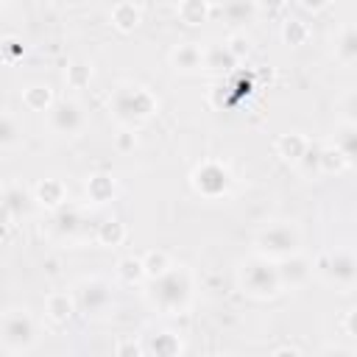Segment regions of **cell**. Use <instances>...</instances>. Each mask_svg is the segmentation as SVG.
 I'll list each match as a JSON object with an SVG mask.
<instances>
[{"label": "cell", "mask_w": 357, "mask_h": 357, "mask_svg": "<svg viewBox=\"0 0 357 357\" xmlns=\"http://www.w3.org/2000/svg\"><path fill=\"white\" fill-rule=\"evenodd\" d=\"M78 229V212H61L56 218V231L59 234H73Z\"/></svg>", "instance_id": "cell-33"}, {"label": "cell", "mask_w": 357, "mask_h": 357, "mask_svg": "<svg viewBox=\"0 0 357 357\" xmlns=\"http://www.w3.org/2000/svg\"><path fill=\"white\" fill-rule=\"evenodd\" d=\"M64 195H67V190L59 178H45L36 184V201L47 209H59L64 204Z\"/></svg>", "instance_id": "cell-14"}, {"label": "cell", "mask_w": 357, "mask_h": 357, "mask_svg": "<svg viewBox=\"0 0 357 357\" xmlns=\"http://www.w3.org/2000/svg\"><path fill=\"white\" fill-rule=\"evenodd\" d=\"M123 240H126V226L120 220L109 218V220H103L98 226V243L100 245H120Z\"/></svg>", "instance_id": "cell-21"}, {"label": "cell", "mask_w": 357, "mask_h": 357, "mask_svg": "<svg viewBox=\"0 0 357 357\" xmlns=\"http://www.w3.org/2000/svg\"><path fill=\"white\" fill-rule=\"evenodd\" d=\"M170 64L181 73H192L204 67V47L198 42H184L170 53Z\"/></svg>", "instance_id": "cell-11"}, {"label": "cell", "mask_w": 357, "mask_h": 357, "mask_svg": "<svg viewBox=\"0 0 357 357\" xmlns=\"http://www.w3.org/2000/svg\"><path fill=\"white\" fill-rule=\"evenodd\" d=\"M254 6L268 11V14H276V11H282L287 6V0H254Z\"/></svg>", "instance_id": "cell-34"}, {"label": "cell", "mask_w": 357, "mask_h": 357, "mask_svg": "<svg viewBox=\"0 0 357 357\" xmlns=\"http://www.w3.org/2000/svg\"><path fill=\"white\" fill-rule=\"evenodd\" d=\"M17 134H20V128H17L14 117L6 114V112H0V148L3 145H11L17 139Z\"/></svg>", "instance_id": "cell-32"}, {"label": "cell", "mask_w": 357, "mask_h": 357, "mask_svg": "<svg viewBox=\"0 0 357 357\" xmlns=\"http://www.w3.org/2000/svg\"><path fill=\"white\" fill-rule=\"evenodd\" d=\"M117 276H120L126 284H134V282H139V279L145 276L142 259H137V257H126V259H120V262H117Z\"/></svg>", "instance_id": "cell-25"}, {"label": "cell", "mask_w": 357, "mask_h": 357, "mask_svg": "<svg viewBox=\"0 0 357 357\" xmlns=\"http://www.w3.org/2000/svg\"><path fill=\"white\" fill-rule=\"evenodd\" d=\"M354 56H357V47H354V31L346 28V31H343V39H340V45H337V59L346 61V64H351Z\"/></svg>", "instance_id": "cell-31"}, {"label": "cell", "mask_w": 357, "mask_h": 357, "mask_svg": "<svg viewBox=\"0 0 357 357\" xmlns=\"http://www.w3.org/2000/svg\"><path fill=\"white\" fill-rule=\"evenodd\" d=\"M298 6L307 8V11H321V8L329 6V0H298Z\"/></svg>", "instance_id": "cell-38"}, {"label": "cell", "mask_w": 357, "mask_h": 357, "mask_svg": "<svg viewBox=\"0 0 357 357\" xmlns=\"http://www.w3.org/2000/svg\"><path fill=\"white\" fill-rule=\"evenodd\" d=\"M153 351H156V354L170 357V354H178V351H181V343H178V337H176V335L162 332V335L153 340Z\"/></svg>", "instance_id": "cell-30"}, {"label": "cell", "mask_w": 357, "mask_h": 357, "mask_svg": "<svg viewBox=\"0 0 357 357\" xmlns=\"http://www.w3.org/2000/svg\"><path fill=\"white\" fill-rule=\"evenodd\" d=\"M206 3H212V0H206Z\"/></svg>", "instance_id": "cell-40"}, {"label": "cell", "mask_w": 357, "mask_h": 357, "mask_svg": "<svg viewBox=\"0 0 357 357\" xmlns=\"http://www.w3.org/2000/svg\"><path fill=\"white\" fill-rule=\"evenodd\" d=\"M307 36H310V28H307L301 20H287V22H284V28H282V39H284L287 45H293V47L304 45V42H307Z\"/></svg>", "instance_id": "cell-26"}, {"label": "cell", "mask_w": 357, "mask_h": 357, "mask_svg": "<svg viewBox=\"0 0 357 357\" xmlns=\"http://www.w3.org/2000/svg\"><path fill=\"white\" fill-rule=\"evenodd\" d=\"M190 181H192V190L201 192L204 198H220V195H226L229 187H231L229 170H226L220 162H212V159L201 162V165L192 170Z\"/></svg>", "instance_id": "cell-7"}, {"label": "cell", "mask_w": 357, "mask_h": 357, "mask_svg": "<svg viewBox=\"0 0 357 357\" xmlns=\"http://www.w3.org/2000/svg\"><path fill=\"white\" fill-rule=\"evenodd\" d=\"M22 103L31 109V112H47L53 106V95H50V86L45 84H33V86H25L22 92Z\"/></svg>", "instance_id": "cell-17"}, {"label": "cell", "mask_w": 357, "mask_h": 357, "mask_svg": "<svg viewBox=\"0 0 357 357\" xmlns=\"http://www.w3.org/2000/svg\"><path fill=\"white\" fill-rule=\"evenodd\" d=\"M0 8H3V0H0Z\"/></svg>", "instance_id": "cell-39"}, {"label": "cell", "mask_w": 357, "mask_h": 357, "mask_svg": "<svg viewBox=\"0 0 357 357\" xmlns=\"http://www.w3.org/2000/svg\"><path fill=\"white\" fill-rule=\"evenodd\" d=\"M223 45H226V50H229L237 61H240V59H245V56H248V50H251V42H248V36H245V33H231Z\"/></svg>", "instance_id": "cell-27"}, {"label": "cell", "mask_w": 357, "mask_h": 357, "mask_svg": "<svg viewBox=\"0 0 357 357\" xmlns=\"http://www.w3.org/2000/svg\"><path fill=\"white\" fill-rule=\"evenodd\" d=\"M276 271H279V282H282V287H298L301 282L310 279L312 265H310V259L290 254V257L282 259V265H279Z\"/></svg>", "instance_id": "cell-10"}, {"label": "cell", "mask_w": 357, "mask_h": 357, "mask_svg": "<svg viewBox=\"0 0 357 357\" xmlns=\"http://www.w3.org/2000/svg\"><path fill=\"white\" fill-rule=\"evenodd\" d=\"M307 148H310V139L304 137V134H282L279 139H276V153L284 159V162H301V156L307 153Z\"/></svg>", "instance_id": "cell-12"}, {"label": "cell", "mask_w": 357, "mask_h": 357, "mask_svg": "<svg viewBox=\"0 0 357 357\" xmlns=\"http://www.w3.org/2000/svg\"><path fill=\"white\" fill-rule=\"evenodd\" d=\"M346 165H351V159H346L337 148H321L318 151V170L321 173H340Z\"/></svg>", "instance_id": "cell-19"}, {"label": "cell", "mask_w": 357, "mask_h": 357, "mask_svg": "<svg viewBox=\"0 0 357 357\" xmlns=\"http://www.w3.org/2000/svg\"><path fill=\"white\" fill-rule=\"evenodd\" d=\"M73 310H75V301H73V296H67V293H50V296L45 298V312H47V318L56 321V324H67V321L73 318Z\"/></svg>", "instance_id": "cell-13"}, {"label": "cell", "mask_w": 357, "mask_h": 357, "mask_svg": "<svg viewBox=\"0 0 357 357\" xmlns=\"http://www.w3.org/2000/svg\"><path fill=\"white\" fill-rule=\"evenodd\" d=\"M75 307L84 315H103L112 307V284L100 276L81 279L75 287Z\"/></svg>", "instance_id": "cell-6"}, {"label": "cell", "mask_w": 357, "mask_h": 357, "mask_svg": "<svg viewBox=\"0 0 357 357\" xmlns=\"http://www.w3.org/2000/svg\"><path fill=\"white\" fill-rule=\"evenodd\" d=\"M298 245H301V237L290 223H273L257 234V254L265 259H284L296 254Z\"/></svg>", "instance_id": "cell-4"}, {"label": "cell", "mask_w": 357, "mask_h": 357, "mask_svg": "<svg viewBox=\"0 0 357 357\" xmlns=\"http://www.w3.org/2000/svg\"><path fill=\"white\" fill-rule=\"evenodd\" d=\"M335 148H337L346 159H351V156H354V126H351V123L340 128V134L335 137Z\"/></svg>", "instance_id": "cell-29"}, {"label": "cell", "mask_w": 357, "mask_h": 357, "mask_svg": "<svg viewBox=\"0 0 357 357\" xmlns=\"http://www.w3.org/2000/svg\"><path fill=\"white\" fill-rule=\"evenodd\" d=\"M209 17V3L206 0H178V20L184 25H201Z\"/></svg>", "instance_id": "cell-16"}, {"label": "cell", "mask_w": 357, "mask_h": 357, "mask_svg": "<svg viewBox=\"0 0 357 357\" xmlns=\"http://www.w3.org/2000/svg\"><path fill=\"white\" fill-rule=\"evenodd\" d=\"M142 268H145V276L156 279V276H162L167 268H173V262H170V257H167L165 251H148V254L142 257Z\"/></svg>", "instance_id": "cell-24"}, {"label": "cell", "mask_w": 357, "mask_h": 357, "mask_svg": "<svg viewBox=\"0 0 357 357\" xmlns=\"http://www.w3.org/2000/svg\"><path fill=\"white\" fill-rule=\"evenodd\" d=\"M237 59L226 50V45L220 42V45H212V47H206L204 50V67H209V70H223V67H231Z\"/></svg>", "instance_id": "cell-23"}, {"label": "cell", "mask_w": 357, "mask_h": 357, "mask_svg": "<svg viewBox=\"0 0 357 357\" xmlns=\"http://www.w3.org/2000/svg\"><path fill=\"white\" fill-rule=\"evenodd\" d=\"M254 8H257V6H254V0H226L223 14H226V20H229V22L243 25V22H248V20H251Z\"/></svg>", "instance_id": "cell-22"}, {"label": "cell", "mask_w": 357, "mask_h": 357, "mask_svg": "<svg viewBox=\"0 0 357 357\" xmlns=\"http://www.w3.org/2000/svg\"><path fill=\"white\" fill-rule=\"evenodd\" d=\"M156 106H159V103H156V98H153L151 89H145V86H128V84L117 86L114 95H112V100H109V109H112L114 117L123 120V123L148 120V117L156 112Z\"/></svg>", "instance_id": "cell-2"}, {"label": "cell", "mask_w": 357, "mask_h": 357, "mask_svg": "<svg viewBox=\"0 0 357 357\" xmlns=\"http://www.w3.org/2000/svg\"><path fill=\"white\" fill-rule=\"evenodd\" d=\"M114 351H117V354H142L145 349H142L139 343H117Z\"/></svg>", "instance_id": "cell-37"}, {"label": "cell", "mask_w": 357, "mask_h": 357, "mask_svg": "<svg viewBox=\"0 0 357 357\" xmlns=\"http://www.w3.org/2000/svg\"><path fill=\"white\" fill-rule=\"evenodd\" d=\"M240 287H243L248 296L271 298V296H276V293L282 290L279 271H276L265 257L248 259V262L240 268Z\"/></svg>", "instance_id": "cell-3"}, {"label": "cell", "mask_w": 357, "mask_h": 357, "mask_svg": "<svg viewBox=\"0 0 357 357\" xmlns=\"http://www.w3.org/2000/svg\"><path fill=\"white\" fill-rule=\"evenodd\" d=\"M114 178L109 176V173H95V176H89V181H86V195L95 201V204H106V201H112L114 198Z\"/></svg>", "instance_id": "cell-15"}, {"label": "cell", "mask_w": 357, "mask_h": 357, "mask_svg": "<svg viewBox=\"0 0 357 357\" xmlns=\"http://www.w3.org/2000/svg\"><path fill=\"white\" fill-rule=\"evenodd\" d=\"M25 204H28V195H25V190L22 187H8L6 192H3V198H0V206L11 215V218H20L22 212H25Z\"/></svg>", "instance_id": "cell-20"}, {"label": "cell", "mask_w": 357, "mask_h": 357, "mask_svg": "<svg viewBox=\"0 0 357 357\" xmlns=\"http://www.w3.org/2000/svg\"><path fill=\"white\" fill-rule=\"evenodd\" d=\"M47 112H50V126L59 134H75L84 126V112H81V106L75 100H59Z\"/></svg>", "instance_id": "cell-8"}, {"label": "cell", "mask_w": 357, "mask_h": 357, "mask_svg": "<svg viewBox=\"0 0 357 357\" xmlns=\"http://www.w3.org/2000/svg\"><path fill=\"white\" fill-rule=\"evenodd\" d=\"M192 296V279L184 268H167L162 276L153 279L151 290H148V298L153 307H159L162 312L173 315V312H181L187 307Z\"/></svg>", "instance_id": "cell-1"}, {"label": "cell", "mask_w": 357, "mask_h": 357, "mask_svg": "<svg viewBox=\"0 0 357 357\" xmlns=\"http://www.w3.org/2000/svg\"><path fill=\"white\" fill-rule=\"evenodd\" d=\"M36 329L25 310H8L0 318V346L8 351H28L33 346Z\"/></svg>", "instance_id": "cell-5"}, {"label": "cell", "mask_w": 357, "mask_h": 357, "mask_svg": "<svg viewBox=\"0 0 357 357\" xmlns=\"http://www.w3.org/2000/svg\"><path fill=\"white\" fill-rule=\"evenodd\" d=\"M112 22L120 31H134L139 25V8L134 3H117L112 8Z\"/></svg>", "instance_id": "cell-18"}, {"label": "cell", "mask_w": 357, "mask_h": 357, "mask_svg": "<svg viewBox=\"0 0 357 357\" xmlns=\"http://www.w3.org/2000/svg\"><path fill=\"white\" fill-rule=\"evenodd\" d=\"M134 145H137V139H134L131 131H120V134H117V148H120V151H131Z\"/></svg>", "instance_id": "cell-35"}, {"label": "cell", "mask_w": 357, "mask_h": 357, "mask_svg": "<svg viewBox=\"0 0 357 357\" xmlns=\"http://www.w3.org/2000/svg\"><path fill=\"white\" fill-rule=\"evenodd\" d=\"M89 75H92V70H89L86 64H81V61H75V64L67 67V84L75 86V89L86 86V84H89Z\"/></svg>", "instance_id": "cell-28"}, {"label": "cell", "mask_w": 357, "mask_h": 357, "mask_svg": "<svg viewBox=\"0 0 357 357\" xmlns=\"http://www.w3.org/2000/svg\"><path fill=\"white\" fill-rule=\"evenodd\" d=\"M0 50H3V53L11 59V56H20V53H22V45H20L17 39H6V42L0 45Z\"/></svg>", "instance_id": "cell-36"}, {"label": "cell", "mask_w": 357, "mask_h": 357, "mask_svg": "<svg viewBox=\"0 0 357 357\" xmlns=\"http://www.w3.org/2000/svg\"><path fill=\"white\" fill-rule=\"evenodd\" d=\"M321 273L329 276L340 287H351L354 284V257L349 251H335L321 259Z\"/></svg>", "instance_id": "cell-9"}]
</instances>
